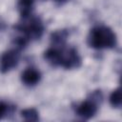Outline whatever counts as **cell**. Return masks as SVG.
<instances>
[{"instance_id": "8fae6325", "label": "cell", "mask_w": 122, "mask_h": 122, "mask_svg": "<svg viewBox=\"0 0 122 122\" xmlns=\"http://www.w3.org/2000/svg\"><path fill=\"white\" fill-rule=\"evenodd\" d=\"M110 103L114 108H120V106H121V92H120L119 88H117L111 93Z\"/></svg>"}, {"instance_id": "7c38bea8", "label": "cell", "mask_w": 122, "mask_h": 122, "mask_svg": "<svg viewBox=\"0 0 122 122\" xmlns=\"http://www.w3.org/2000/svg\"><path fill=\"white\" fill-rule=\"evenodd\" d=\"M7 111H8V105L5 102L0 101V119L4 117V115L7 113Z\"/></svg>"}, {"instance_id": "30bf717a", "label": "cell", "mask_w": 122, "mask_h": 122, "mask_svg": "<svg viewBox=\"0 0 122 122\" xmlns=\"http://www.w3.org/2000/svg\"><path fill=\"white\" fill-rule=\"evenodd\" d=\"M21 116L26 121H37L39 119V113L34 108H28L21 112Z\"/></svg>"}, {"instance_id": "7a4b0ae2", "label": "cell", "mask_w": 122, "mask_h": 122, "mask_svg": "<svg viewBox=\"0 0 122 122\" xmlns=\"http://www.w3.org/2000/svg\"><path fill=\"white\" fill-rule=\"evenodd\" d=\"M17 30L24 33V36L27 37L29 40L30 39H39L43 33V24L39 18H31L28 24L17 25L15 27Z\"/></svg>"}, {"instance_id": "52a82bcc", "label": "cell", "mask_w": 122, "mask_h": 122, "mask_svg": "<svg viewBox=\"0 0 122 122\" xmlns=\"http://www.w3.org/2000/svg\"><path fill=\"white\" fill-rule=\"evenodd\" d=\"M60 57L61 51L54 48L48 49L44 52V58L52 66H60Z\"/></svg>"}, {"instance_id": "9c48e42d", "label": "cell", "mask_w": 122, "mask_h": 122, "mask_svg": "<svg viewBox=\"0 0 122 122\" xmlns=\"http://www.w3.org/2000/svg\"><path fill=\"white\" fill-rule=\"evenodd\" d=\"M67 36H68V31L65 30H60L51 33V42L55 45H63L67 39Z\"/></svg>"}, {"instance_id": "5b68a950", "label": "cell", "mask_w": 122, "mask_h": 122, "mask_svg": "<svg viewBox=\"0 0 122 122\" xmlns=\"http://www.w3.org/2000/svg\"><path fill=\"white\" fill-rule=\"evenodd\" d=\"M97 105L93 100H86L79 104L76 108V114L83 119H90L95 115Z\"/></svg>"}, {"instance_id": "6da1fadb", "label": "cell", "mask_w": 122, "mask_h": 122, "mask_svg": "<svg viewBox=\"0 0 122 122\" xmlns=\"http://www.w3.org/2000/svg\"><path fill=\"white\" fill-rule=\"evenodd\" d=\"M90 47L97 50L112 49L116 45L115 33L108 27L99 26L93 28L88 37Z\"/></svg>"}, {"instance_id": "4fadbf2b", "label": "cell", "mask_w": 122, "mask_h": 122, "mask_svg": "<svg viewBox=\"0 0 122 122\" xmlns=\"http://www.w3.org/2000/svg\"><path fill=\"white\" fill-rule=\"evenodd\" d=\"M56 1H58V2H65V1H67V0H56Z\"/></svg>"}, {"instance_id": "8992f818", "label": "cell", "mask_w": 122, "mask_h": 122, "mask_svg": "<svg viewBox=\"0 0 122 122\" xmlns=\"http://www.w3.org/2000/svg\"><path fill=\"white\" fill-rule=\"evenodd\" d=\"M41 79V73L34 68H27L21 74L22 82L27 86H34Z\"/></svg>"}, {"instance_id": "277c9868", "label": "cell", "mask_w": 122, "mask_h": 122, "mask_svg": "<svg viewBox=\"0 0 122 122\" xmlns=\"http://www.w3.org/2000/svg\"><path fill=\"white\" fill-rule=\"evenodd\" d=\"M80 64H81V58L74 49L61 51L60 66L66 69H73V68H78Z\"/></svg>"}, {"instance_id": "3957f363", "label": "cell", "mask_w": 122, "mask_h": 122, "mask_svg": "<svg viewBox=\"0 0 122 122\" xmlns=\"http://www.w3.org/2000/svg\"><path fill=\"white\" fill-rule=\"evenodd\" d=\"M20 54L16 50L5 51L0 57V71L5 73L15 68L19 62Z\"/></svg>"}, {"instance_id": "ba28073f", "label": "cell", "mask_w": 122, "mask_h": 122, "mask_svg": "<svg viewBox=\"0 0 122 122\" xmlns=\"http://www.w3.org/2000/svg\"><path fill=\"white\" fill-rule=\"evenodd\" d=\"M34 0H18L17 3V9L23 18H27L33 8Z\"/></svg>"}]
</instances>
